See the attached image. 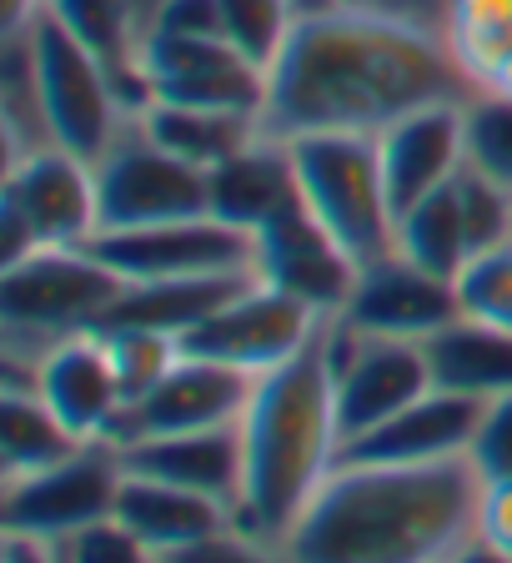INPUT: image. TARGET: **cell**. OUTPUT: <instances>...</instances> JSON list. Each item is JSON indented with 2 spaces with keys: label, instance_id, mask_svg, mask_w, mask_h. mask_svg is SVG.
Listing matches in <instances>:
<instances>
[{
  "label": "cell",
  "instance_id": "42",
  "mask_svg": "<svg viewBox=\"0 0 512 563\" xmlns=\"http://www.w3.org/2000/svg\"><path fill=\"white\" fill-rule=\"evenodd\" d=\"M136 5H141V21L152 25V11H156V0H136Z\"/></svg>",
  "mask_w": 512,
  "mask_h": 563
},
{
  "label": "cell",
  "instance_id": "18",
  "mask_svg": "<svg viewBox=\"0 0 512 563\" xmlns=\"http://www.w3.org/2000/svg\"><path fill=\"white\" fill-rule=\"evenodd\" d=\"M377 156L392 211L402 217L467 166V101H432L397 117L392 126L377 131Z\"/></svg>",
  "mask_w": 512,
  "mask_h": 563
},
{
  "label": "cell",
  "instance_id": "26",
  "mask_svg": "<svg viewBox=\"0 0 512 563\" xmlns=\"http://www.w3.org/2000/svg\"><path fill=\"white\" fill-rule=\"evenodd\" d=\"M76 448H81V438L70 433L31 387H0V463H5V478L41 473Z\"/></svg>",
  "mask_w": 512,
  "mask_h": 563
},
{
  "label": "cell",
  "instance_id": "16",
  "mask_svg": "<svg viewBox=\"0 0 512 563\" xmlns=\"http://www.w3.org/2000/svg\"><path fill=\"white\" fill-rule=\"evenodd\" d=\"M5 383L31 387L81 443L86 438H105L116 412L126 408L101 332H76V338L56 342L51 352H41L35 363H5Z\"/></svg>",
  "mask_w": 512,
  "mask_h": 563
},
{
  "label": "cell",
  "instance_id": "11",
  "mask_svg": "<svg viewBox=\"0 0 512 563\" xmlns=\"http://www.w3.org/2000/svg\"><path fill=\"white\" fill-rule=\"evenodd\" d=\"M121 282H166V277H211V272H256L252 232L222 217H181V222L96 232L86 242Z\"/></svg>",
  "mask_w": 512,
  "mask_h": 563
},
{
  "label": "cell",
  "instance_id": "3",
  "mask_svg": "<svg viewBox=\"0 0 512 563\" xmlns=\"http://www.w3.org/2000/svg\"><path fill=\"white\" fill-rule=\"evenodd\" d=\"M242 498L236 523L256 539L287 543L297 518L337 468V387L322 352V332L291 363L256 377L242 422Z\"/></svg>",
  "mask_w": 512,
  "mask_h": 563
},
{
  "label": "cell",
  "instance_id": "34",
  "mask_svg": "<svg viewBox=\"0 0 512 563\" xmlns=\"http://www.w3.org/2000/svg\"><path fill=\"white\" fill-rule=\"evenodd\" d=\"M66 563H162V553L131 533L121 518H101V523L81 528L76 539L60 543Z\"/></svg>",
  "mask_w": 512,
  "mask_h": 563
},
{
  "label": "cell",
  "instance_id": "41",
  "mask_svg": "<svg viewBox=\"0 0 512 563\" xmlns=\"http://www.w3.org/2000/svg\"><path fill=\"white\" fill-rule=\"evenodd\" d=\"M482 91H492V96H512V51H508V60H502V66L488 76V86H482Z\"/></svg>",
  "mask_w": 512,
  "mask_h": 563
},
{
  "label": "cell",
  "instance_id": "27",
  "mask_svg": "<svg viewBox=\"0 0 512 563\" xmlns=\"http://www.w3.org/2000/svg\"><path fill=\"white\" fill-rule=\"evenodd\" d=\"M397 252L447 282L463 272V262L472 257V246H467V227H463L457 176L443 191H432V197H422L418 207H408L397 217Z\"/></svg>",
  "mask_w": 512,
  "mask_h": 563
},
{
  "label": "cell",
  "instance_id": "33",
  "mask_svg": "<svg viewBox=\"0 0 512 563\" xmlns=\"http://www.w3.org/2000/svg\"><path fill=\"white\" fill-rule=\"evenodd\" d=\"M467 162L512 187V96L478 91L467 101Z\"/></svg>",
  "mask_w": 512,
  "mask_h": 563
},
{
  "label": "cell",
  "instance_id": "31",
  "mask_svg": "<svg viewBox=\"0 0 512 563\" xmlns=\"http://www.w3.org/2000/svg\"><path fill=\"white\" fill-rule=\"evenodd\" d=\"M453 292L463 317L512 332V242L467 257L463 272L453 277Z\"/></svg>",
  "mask_w": 512,
  "mask_h": 563
},
{
  "label": "cell",
  "instance_id": "13",
  "mask_svg": "<svg viewBox=\"0 0 512 563\" xmlns=\"http://www.w3.org/2000/svg\"><path fill=\"white\" fill-rule=\"evenodd\" d=\"M136 70L152 101L252 111V117H261V101H267V70H256L242 51L226 46L222 35L146 31Z\"/></svg>",
  "mask_w": 512,
  "mask_h": 563
},
{
  "label": "cell",
  "instance_id": "36",
  "mask_svg": "<svg viewBox=\"0 0 512 563\" xmlns=\"http://www.w3.org/2000/svg\"><path fill=\"white\" fill-rule=\"evenodd\" d=\"M162 563H297V559L287 553V543L256 539V533H246V528L236 523V528H222V533L191 543V549H181V553H166Z\"/></svg>",
  "mask_w": 512,
  "mask_h": 563
},
{
  "label": "cell",
  "instance_id": "35",
  "mask_svg": "<svg viewBox=\"0 0 512 563\" xmlns=\"http://www.w3.org/2000/svg\"><path fill=\"white\" fill-rule=\"evenodd\" d=\"M467 463L478 468L482 483H512V393H502V398H492L482 408Z\"/></svg>",
  "mask_w": 512,
  "mask_h": 563
},
{
  "label": "cell",
  "instance_id": "25",
  "mask_svg": "<svg viewBox=\"0 0 512 563\" xmlns=\"http://www.w3.org/2000/svg\"><path fill=\"white\" fill-rule=\"evenodd\" d=\"M141 126L162 141L166 152H176L181 162L201 166H222L226 156H236L242 146H252L261 136V117L252 111H211V106H171L152 101L141 111Z\"/></svg>",
  "mask_w": 512,
  "mask_h": 563
},
{
  "label": "cell",
  "instance_id": "23",
  "mask_svg": "<svg viewBox=\"0 0 512 563\" xmlns=\"http://www.w3.org/2000/svg\"><path fill=\"white\" fill-rule=\"evenodd\" d=\"M427 373L437 393H457L472 402H492L512 393V332L488 328L472 317H453L422 342Z\"/></svg>",
  "mask_w": 512,
  "mask_h": 563
},
{
  "label": "cell",
  "instance_id": "38",
  "mask_svg": "<svg viewBox=\"0 0 512 563\" xmlns=\"http://www.w3.org/2000/svg\"><path fill=\"white\" fill-rule=\"evenodd\" d=\"M0 563H66L60 543L31 539V533H0Z\"/></svg>",
  "mask_w": 512,
  "mask_h": 563
},
{
  "label": "cell",
  "instance_id": "17",
  "mask_svg": "<svg viewBox=\"0 0 512 563\" xmlns=\"http://www.w3.org/2000/svg\"><path fill=\"white\" fill-rule=\"evenodd\" d=\"M337 317H347L357 332L367 338H402V342H427L437 328H447L457 312V292L453 282L437 272L408 262L402 252L367 262L357 272L347 307Z\"/></svg>",
  "mask_w": 512,
  "mask_h": 563
},
{
  "label": "cell",
  "instance_id": "20",
  "mask_svg": "<svg viewBox=\"0 0 512 563\" xmlns=\"http://www.w3.org/2000/svg\"><path fill=\"white\" fill-rule=\"evenodd\" d=\"M121 463L131 473H146V478L222 498L226 508H236V498H242V433L236 428L136 438L131 448H121Z\"/></svg>",
  "mask_w": 512,
  "mask_h": 563
},
{
  "label": "cell",
  "instance_id": "22",
  "mask_svg": "<svg viewBox=\"0 0 512 563\" xmlns=\"http://www.w3.org/2000/svg\"><path fill=\"white\" fill-rule=\"evenodd\" d=\"M116 518L162 559L211 539V533H222V528H236V508H226L222 498L176 488V483L146 478V473H131V468H126V483H121Z\"/></svg>",
  "mask_w": 512,
  "mask_h": 563
},
{
  "label": "cell",
  "instance_id": "6",
  "mask_svg": "<svg viewBox=\"0 0 512 563\" xmlns=\"http://www.w3.org/2000/svg\"><path fill=\"white\" fill-rule=\"evenodd\" d=\"M25 41H31L35 96H41V111H46L51 141L96 166L105 156V146L126 131V121H136L111 66L51 5L31 21Z\"/></svg>",
  "mask_w": 512,
  "mask_h": 563
},
{
  "label": "cell",
  "instance_id": "21",
  "mask_svg": "<svg viewBox=\"0 0 512 563\" xmlns=\"http://www.w3.org/2000/svg\"><path fill=\"white\" fill-rule=\"evenodd\" d=\"M211 187V217L242 227V232H261V227L287 211L291 201L302 197L297 191V166H291V146L281 136H261L252 146H242L236 156H226L222 166L207 172Z\"/></svg>",
  "mask_w": 512,
  "mask_h": 563
},
{
  "label": "cell",
  "instance_id": "2",
  "mask_svg": "<svg viewBox=\"0 0 512 563\" xmlns=\"http://www.w3.org/2000/svg\"><path fill=\"white\" fill-rule=\"evenodd\" d=\"M482 478L453 463H337L287 533L297 563H447L478 533Z\"/></svg>",
  "mask_w": 512,
  "mask_h": 563
},
{
  "label": "cell",
  "instance_id": "8",
  "mask_svg": "<svg viewBox=\"0 0 512 563\" xmlns=\"http://www.w3.org/2000/svg\"><path fill=\"white\" fill-rule=\"evenodd\" d=\"M126 483L121 448L105 438H86L76 453L25 478H5L0 493V533H31V539L66 543L81 528L116 518V498Z\"/></svg>",
  "mask_w": 512,
  "mask_h": 563
},
{
  "label": "cell",
  "instance_id": "39",
  "mask_svg": "<svg viewBox=\"0 0 512 563\" xmlns=\"http://www.w3.org/2000/svg\"><path fill=\"white\" fill-rule=\"evenodd\" d=\"M352 5H382V11L412 15V21H427V25H443L447 15V0H352Z\"/></svg>",
  "mask_w": 512,
  "mask_h": 563
},
{
  "label": "cell",
  "instance_id": "28",
  "mask_svg": "<svg viewBox=\"0 0 512 563\" xmlns=\"http://www.w3.org/2000/svg\"><path fill=\"white\" fill-rule=\"evenodd\" d=\"M443 35L467 81L482 91L512 51V0H447Z\"/></svg>",
  "mask_w": 512,
  "mask_h": 563
},
{
  "label": "cell",
  "instance_id": "30",
  "mask_svg": "<svg viewBox=\"0 0 512 563\" xmlns=\"http://www.w3.org/2000/svg\"><path fill=\"white\" fill-rule=\"evenodd\" d=\"M105 342V357L116 367V383H121V398L126 402H141L171 373V363L181 357V342L166 338V332H152V328H126V322H105L96 328Z\"/></svg>",
  "mask_w": 512,
  "mask_h": 563
},
{
  "label": "cell",
  "instance_id": "1",
  "mask_svg": "<svg viewBox=\"0 0 512 563\" xmlns=\"http://www.w3.org/2000/svg\"><path fill=\"white\" fill-rule=\"evenodd\" d=\"M447 46L443 25L412 21L382 5L307 0L281 56L267 70L261 131L312 136V131H367L377 136L397 117L432 101H472Z\"/></svg>",
  "mask_w": 512,
  "mask_h": 563
},
{
  "label": "cell",
  "instance_id": "32",
  "mask_svg": "<svg viewBox=\"0 0 512 563\" xmlns=\"http://www.w3.org/2000/svg\"><path fill=\"white\" fill-rule=\"evenodd\" d=\"M457 201H463V227H467L472 257L512 242V187L508 181H498L492 172L467 162L457 172Z\"/></svg>",
  "mask_w": 512,
  "mask_h": 563
},
{
  "label": "cell",
  "instance_id": "37",
  "mask_svg": "<svg viewBox=\"0 0 512 563\" xmlns=\"http://www.w3.org/2000/svg\"><path fill=\"white\" fill-rule=\"evenodd\" d=\"M478 533L488 543H498V549L512 553V483H482Z\"/></svg>",
  "mask_w": 512,
  "mask_h": 563
},
{
  "label": "cell",
  "instance_id": "40",
  "mask_svg": "<svg viewBox=\"0 0 512 563\" xmlns=\"http://www.w3.org/2000/svg\"><path fill=\"white\" fill-rule=\"evenodd\" d=\"M447 563H512V553H508V549H498V543H488L482 533H472V539H467Z\"/></svg>",
  "mask_w": 512,
  "mask_h": 563
},
{
  "label": "cell",
  "instance_id": "9",
  "mask_svg": "<svg viewBox=\"0 0 512 563\" xmlns=\"http://www.w3.org/2000/svg\"><path fill=\"white\" fill-rule=\"evenodd\" d=\"M96 201H101V232H126V227L207 217L211 187L201 166L166 152L136 117L96 162Z\"/></svg>",
  "mask_w": 512,
  "mask_h": 563
},
{
  "label": "cell",
  "instance_id": "5",
  "mask_svg": "<svg viewBox=\"0 0 512 563\" xmlns=\"http://www.w3.org/2000/svg\"><path fill=\"white\" fill-rule=\"evenodd\" d=\"M291 166L307 211L347 246L357 267L397 252V211L387 197L377 136L367 131H312L291 136Z\"/></svg>",
  "mask_w": 512,
  "mask_h": 563
},
{
  "label": "cell",
  "instance_id": "14",
  "mask_svg": "<svg viewBox=\"0 0 512 563\" xmlns=\"http://www.w3.org/2000/svg\"><path fill=\"white\" fill-rule=\"evenodd\" d=\"M256 377L242 367L211 363V357H191L181 352L171 373L146 393L141 402H126L111 422L105 443L131 448L136 438H166V433H207V428H236L252 402Z\"/></svg>",
  "mask_w": 512,
  "mask_h": 563
},
{
  "label": "cell",
  "instance_id": "10",
  "mask_svg": "<svg viewBox=\"0 0 512 563\" xmlns=\"http://www.w3.org/2000/svg\"><path fill=\"white\" fill-rule=\"evenodd\" d=\"M322 352L337 387V433L342 443L357 433H372L377 422L397 418L418 398L432 393V373L422 357V342L402 338H367L347 317L322 322Z\"/></svg>",
  "mask_w": 512,
  "mask_h": 563
},
{
  "label": "cell",
  "instance_id": "12",
  "mask_svg": "<svg viewBox=\"0 0 512 563\" xmlns=\"http://www.w3.org/2000/svg\"><path fill=\"white\" fill-rule=\"evenodd\" d=\"M322 322L326 317L316 312V307L297 302V297L277 292V287H267V282L256 277L252 287H242L226 307H216L201 328H191L187 338H181V352L261 377V373H271V367L291 363V357L322 332Z\"/></svg>",
  "mask_w": 512,
  "mask_h": 563
},
{
  "label": "cell",
  "instance_id": "7",
  "mask_svg": "<svg viewBox=\"0 0 512 563\" xmlns=\"http://www.w3.org/2000/svg\"><path fill=\"white\" fill-rule=\"evenodd\" d=\"M101 232L96 166L66 146H35L5 162V207H0V267L31 257L35 246H86Z\"/></svg>",
  "mask_w": 512,
  "mask_h": 563
},
{
  "label": "cell",
  "instance_id": "4",
  "mask_svg": "<svg viewBox=\"0 0 512 563\" xmlns=\"http://www.w3.org/2000/svg\"><path fill=\"white\" fill-rule=\"evenodd\" d=\"M126 282L91 246H35L0 267V342L5 363H35L76 332L105 328Z\"/></svg>",
  "mask_w": 512,
  "mask_h": 563
},
{
  "label": "cell",
  "instance_id": "24",
  "mask_svg": "<svg viewBox=\"0 0 512 563\" xmlns=\"http://www.w3.org/2000/svg\"><path fill=\"white\" fill-rule=\"evenodd\" d=\"M256 272H211V277H166V282H126L116 312L105 322H126V328H152L166 338H187L201 328L216 307H226L242 287H252Z\"/></svg>",
  "mask_w": 512,
  "mask_h": 563
},
{
  "label": "cell",
  "instance_id": "15",
  "mask_svg": "<svg viewBox=\"0 0 512 563\" xmlns=\"http://www.w3.org/2000/svg\"><path fill=\"white\" fill-rule=\"evenodd\" d=\"M252 242H256V277L267 287L316 307L322 317H337L347 307L361 267L347 257V246L307 211L302 197L287 211H277Z\"/></svg>",
  "mask_w": 512,
  "mask_h": 563
},
{
  "label": "cell",
  "instance_id": "29",
  "mask_svg": "<svg viewBox=\"0 0 512 563\" xmlns=\"http://www.w3.org/2000/svg\"><path fill=\"white\" fill-rule=\"evenodd\" d=\"M307 0H216L222 15V41L232 51H242L256 70H271V60L281 56L291 25L302 15Z\"/></svg>",
  "mask_w": 512,
  "mask_h": 563
},
{
  "label": "cell",
  "instance_id": "19",
  "mask_svg": "<svg viewBox=\"0 0 512 563\" xmlns=\"http://www.w3.org/2000/svg\"><path fill=\"white\" fill-rule=\"evenodd\" d=\"M488 402L457 398V393H437L418 398L397 418L377 422L372 433H357L337 448V463H397V468H422V463H453L467 457L472 433L482 422Z\"/></svg>",
  "mask_w": 512,
  "mask_h": 563
}]
</instances>
